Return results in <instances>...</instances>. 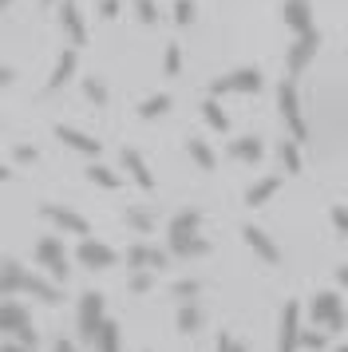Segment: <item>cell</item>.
Instances as JSON below:
<instances>
[{"label": "cell", "instance_id": "7a4b0ae2", "mask_svg": "<svg viewBox=\"0 0 348 352\" xmlns=\"http://www.w3.org/2000/svg\"><path fill=\"white\" fill-rule=\"evenodd\" d=\"M79 340H87V344H95V333H99V324H103V293H95V289H87L83 297H79Z\"/></svg>", "mask_w": 348, "mask_h": 352}, {"label": "cell", "instance_id": "30bf717a", "mask_svg": "<svg viewBox=\"0 0 348 352\" xmlns=\"http://www.w3.org/2000/svg\"><path fill=\"white\" fill-rule=\"evenodd\" d=\"M241 238H246V245H250V250L261 257L265 265H277V261H281V250H277V241L269 238L265 230H257V226H246V230H241Z\"/></svg>", "mask_w": 348, "mask_h": 352}, {"label": "cell", "instance_id": "60d3db41", "mask_svg": "<svg viewBox=\"0 0 348 352\" xmlns=\"http://www.w3.org/2000/svg\"><path fill=\"white\" fill-rule=\"evenodd\" d=\"M36 159H40V151H36V146H24V143L16 146V162H36Z\"/></svg>", "mask_w": 348, "mask_h": 352}, {"label": "cell", "instance_id": "44dd1931", "mask_svg": "<svg viewBox=\"0 0 348 352\" xmlns=\"http://www.w3.org/2000/svg\"><path fill=\"white\" fill-rule=\"evenodd\" d=\"M230 155H234V159H241V162H261L265 146H261V139L246 135V139H234V143H230Z\"/></svg>", "mask_w": 348, "mask_h": 352}, {"label": "cell", "instance_id": "9c48e42d", "mask_svg": "<svg viewBox=\"0 0 348 352\" xmlns=\"http://www.w3.org/2000/svg\"><path fill=\"white\" fill-rule=\"evenodd\" d=\"M127 265L131 270H166L171 265V254L166 250H155V245H131L127 250Z\"/></svg>", "mask_w": 348, "mask_h": 352}, {"label": "cell", "instance_id": "7bdbcfd3", "mask_svg": "<svg viewBox=\"0 0 348 352\" xmlns=\"http://www.w3.org/2000/svg\"><path fill=\"white\" fill-rule=\"evenodd\" d=\"M52 352H76V344H72V340H56V349Z\"/></svg>", "mask_w": 348, "mask_h": 352}, {"label": "cell", "instance_id": "4316f807", "mask_svg": "<svg viewBox=\"0 0 348 352\" xmlns=\"http://www.w3.org/2000/svg\"><path fill=\"white\" fill-rule=\"evenodd\" d=\"M277 155H281V162H285L289 175H301V146L293 143V139H285V143L277 146Z\"/></svg>", "mask_w": 348, "mask_h": 352}, {"label": "cell", "instance_id": "7402d4cb", "mask_svg": "<svg viewBox=\"0 0 348 352\" xmlns=\"http://www.w3.org/2000/svg\"><path fill=\"white\" fill-rule=\"evenodd\" d=\"M277 186H281V178H261V182H253L250 190H246V202L250 206H265L269 198L277 194Z\"/></svg>", "mask_w": 348, "mask_h": 352}, {"label": "cell", "instance_id": "cb8c5ba5", "mask_svg": "<svg viewBox=\"0 0 348 352\" xmlns=\"http://www.w3.org/2000/svg\"><path fill=\"white\" fill-rule=\"evenodd\" d=\"M198 329H202V309H198V305L190 301V305H182V309H178V333H198Z\"/></svg>", "mask_w": 348, "mask_h": 352}, {"label": "cell", "instance_id": "83f0119b", "mask_svg": "<svg viewBox=\"0 0 348 352\" xmlns=\"http://www.w3.org/2000/svg\"><path fill=\"white\" fill-rule=\"evenodd\" d=\"M87 178H91L95 186H107V190H115V186H119V182H123V178L115 175V170H111V166H103V162H95L91 170H87Z\"/></svg>", "mask_w": 348, "mask_h": 352}, {"label": "cell", "instance_id": "6da1fadb", "mask_svg": "<svg viewBox=\"0 0 348 352\" xmlns=\"http://www.w3.org/2000/svg\"><path fill=\"white\" fill-rule=\"evenodd\" d=\"M277 107H281V119H285V127H289V135H293V143L309 139L305 115H301V99H297V83L293 80H281V87H277Z\"/></svg>", "mask_w": 348, "mask_h": 352}, {"label": "cell", "instance_id": "d6986e66", "mask_svg": "<svg viewBox=\"0 0 348 352\" xmlns=\"http://www.w3.org/2000/svg\"><path fill=\"white\" fill-rule=\"evenodd\" d=\"M28 324H32L28 313L16 301H0V333H20V329H28Z\"/></svg>", "mask_w": 348, "mask_h": 352}, {"label": "cell", "instance_id": "e575fe53", "mask_svg": "<svg viewBox=\"0 0 348 352\" xmlns=\"http://www.w3.org/2000/svg\"><path fill=\"white\" fill-rule=\"evenodd\" d=\"M190 20H194V0H174V24L186 28Z\"/></svg>", "mask_w": 348, "mask_h": 352}, {"label": "cell", "instance_id": "3957f363", "mask_svg": "<svg viewBox=\"0 0 348 352\" xmlns=\"http://www.w3.org/2000/svg\"><path fill=\"white\" fill-rule=\"evenodd\" d=\"M36 261L52 273V281H67V273H72L60 238H40V241H36Z\"/></svg>", "mask_w": 348, "mask_h": 352}, {"label": "cell", "instance_id": "603a6c76", "mask_svg": "<svg viewBox=\"0 0 348 352\" xmlns=\"http://www.w3.org/2000/svg\"><path fill=\"white\" fill-rule=\"evenodd\" d=\"M95 352H119V324L103 320L99 333H95Z\"/></svg>", "mask_w": 348, "mask_h": 352}, {"label": "cell", "instance_id": "ffe728a7", "mask_svg": "<svg viewBox=\"0 0 348 352\" xmlns=\"http://www.w3.org/2000/svg\"><path fill=\"white\" fill-rule=\"evenodd\" d=\"M20 281H24V270H20V261H0V297H12L20 293Z\"/></svg>", "mask_w": 348, "mask_h": 352}, {"label": "cell", "instance_id": "5bb4252c", "mask_svg": "<svg viewBox=\"0 0 348 352\" xmlns=\"http://www.w3.org/2000/svg\"><path fill=\"white\" fill-rule=\"evenodd\" d=\"M56 139H60L63 146H72V151H79V155H99V139H91V135H83V131L76 127H56Z\"/></svg>", "mask_w": 348, "mask_h": 352}, {"label": "cell", "instance_id": "9a60e30c", "mask_svg": "<svg viewBox=\"0 0 348 352\" xmlns=\"http://www.w3.org/2000/svg\"><path fill=\"white\" fill-rule=\"evenodd\" d=\"M60 24H63V32H67V40H72V44H83V40H87V28H83V16H79L76 0H63Z\"/></svg>", "mask_w": 348, "mask_h": 352}, {"label": "cell", "instance_id": "ba28073f", "mask_svg": "<svg viewBox=\"0 0 348 352\" xmlns=\"http://www.w3.org/2000/svg\"><path fill=\"white\" fill-rule=\"evenodd\" d=\"M76 257L83 261V265H87V270H111V265L119 261L111 245H103V241H91V238H83V241H79Z\"/></svg>", "mask_w": 348, "mask_h": 352}, {"label": "cell", "instance_id": "f6af8a7d", "mask_svg": "<svg viewBox=\"0 0 348 352\" xmlns=\"http://www.w3.org/2000/svg\"><path fill=\"white\" fill-rule=\"evenodd\" d=\"M0 352H32V349H24V344H0Z\"/></svg>", "mask_w": 348, "mask_h": 352}, {"label": "cell", "instance_id": "484cf974", "mask_svg": "<svg viewBox=\"0 0 348 352\" xmlns=\"http://www.w3.org/2000/svg\"><path fill=\"white\" fill-rule=\"evenodd\" d=\"M186 151H190V159L198 162L202 170H214V151H210L202 139H186Z\"/></svg>", "mask_w": 348, "mask_h": 352}, {"label": "cell", "instance_id": "ab89813d", "mask_svg": "<svg viewBox=\"0 0 348 352\" xmlns=\"http://www.w3.org/2000/svg\"><path fill=\"white\" fill-rule=\"evenodd\" d=\"M99 16L115 20V16H119V0H99Z\"/></svg>", "mask_w": 348, "mask_h": 352}, {"label": "cell", "instance_id": "2e32d148", "mask_svg": "<svg viewBox=\"0 0 348 352\" xmlns=\"http://www.w3.org/2000/svg\"><path fill=\"white\" fill-rule=\"evenodd\" d=\"M285 24L297 36L313 32V12H309V4H305V0H285Z\"/></svg>", "mask_w": 348, "mask_h": 352}, {"label": "cell", "instance_id": "d6a6232c", "mask_svg": "<svg viewBox=\"0 0 348 352\" xmlns=\"http://www.w3.org/2000/svg\"><path fill=\"white\" fill-rule=\"evenodd\" d=\"M198 281H194V277H186V281H174V297H182V305H190L194 301V297H198Z\"/></svg>", "mask_w": 348, "mask_h": 352}, {"label": "cell", "instance_id": "f35d334b", "mask_svg": "<svg viewBox=\"0 0 348 352\" xmlns=\"http://www.w3.org/2000/svg\"><path fill=\"white\" fill-rule=\"evenodd\" d=\"M332 226H336V230L348 238V206H336V210H332Z\"/></svg>", "mask_w": 348, "mask_h": 352}, {"label": "cell", "instance_id": "7c38bea8", "mask_svg": "<svg viewBox=\"0 0 348 352\" xmlns=\"http://www.w3.org/2000/svg\"><path fill=\"white\" fill-rule=\"evenodd\" d=\"M123 166L131 170V178H135V186H139V190H155V175H151L146 159H142L135 146H123Z\"/></svg>", "mask_w": 348, "mask_h": 352}, {"label": "cell", "instance_id": "f1b7e54d", "mask_svg": "<svg viewBox=\"0 0 348 352\" xmlns=\"http://www.w3.org/2000/svg\"><path fill=\"white\" fill-rule=\"evenodd\" d=\"M166 111H171V96H151V99H142V107H139L142 119H155V115H166Z\"/></svg>", "mask_w": 348, "mask_h": 352}, {"label": "cell", "instance_id": "ac0fdd59", "mask_svg": "<svg viewBox=\"0 0 348 352\" xmlns=\"http://www.w3.org/2000/svg\"><path fill=\"white\" fill-rule=\"evenodd\" d=\"M76 67H79V56H76V48H67L60 60H56V67H52V76H47V87H52V91H56V87H63V83L76 76Z\"/></svg>", "mask_w": 348, "mask_h": 352}, {"label": "cell", "instance_id": "b9f144b4", "mask_svg": "<svg viewBox=\"0 0 348 352\" xmlns=\"http://www.w3.org/2000/svg\"><path fill=\"white\" fill-rule=\"evenodd\" d=\"M218 352H246V349L237 344L234 336H226V333H221V336H218Z\"/></svg>", "mask_w": 348, "mask_h": 352}, {"label": "cell", "instance_id": "74e56055", "mask_svg": "<svg viewBox=\"0 0 348 352\" xmlns=\"http://www.w3.org/2000/svg\"><path fill=\"white\" fill-rule=\"evenodd\" d=\"M151 285H155V273H151V270H135V277H131V289H135V293H146Z\"/></svg>", "mask_w": 348, "mask_h": 352}, {"label": "cell", "instance_id": "836d02e7", "mask_svg": "<svg viewBox=\"0 0 348 352\" xmlns=\"http://www.w3.org/2000/svg\"><path fill=\"white\" fill-rule=\"evenodd\" d=\"M127 222L135 226V230H142V234H146V230H155V218H151L146 210H127Z\"/></svg>", "mask_w": 348, "mask_h": 352}, {"label": "cell", "instance_id": "bcb514c9", "mask_svg": "<svg viewBox=\"0 0 348 352\" xmlns=\"http://www.w3.org/2000/svg\"><path fill=\"white\" fill-rule=\"evenodd\" d=\"M336 281H340V285H348V265H340V270H336Z\"/></svg>", "mask_w": 348, "mask_h": 352}, {"label": "cell", "instance_id": "1f68e13d", "mask_svg": "<svg viewBox=\"0 0 348 352\" xmlns=\"http://www.w3.org/2000/svg\"><path fill=\"white\" fill-rule=\"evenodd\" d=\"M83 91H87V99H91L95 107H107V87L99 80H83Z\"/></svg>", "mask_w": 348, "mask_h": 352}, {"label": "cell", "instance_id": "f546056e", "mask_svg": "<svg viewBox=\"0 0 348 352\" xmlns=\"http://www.w3.org/2000/svg\"><path fill=\"white\" fill-rule=\"evenodd\" d=\"M162 72H166V76H178V72H182V48H178V44H166V56H162Z\"/></svg>", "mask_w": 348, "mask_h": 352}, {"label": "cell", "instance_id": "e0dca14e", "mask_svg": "<svg viewBox=\"0 0 348 352\" xmlns=\"http://www.w3.org/2000/svg\"><path fill=\"white\" fill-rule=\"evenodd\" d=\"M20 289H24V293H32V297H40L44 305H60V289L52 285V281H44L40 273H24Z\"/></svg>", "mask_w": 348, "mask_h": 352}, {"label": "cell", "instance_id": "4fadbf2b", "mask_svg": "<svg viewBox=\"0 0 348 352\" xmlns=\"http://www.w3.org/2000/svg\"><path fill=\"white\" fill-rule=\"evenodd\" d=\"M44 214L60 226V230H67V234H79V238H87V234H91L87 218H79L76 210H67V206H44Z\"/></svg>", "mask_w": 348, "mask_h": 352}, {"label": "cell", "instance_id": "4dcf8cb0", "mask_svg": "<svg viewBox=\"0 0 348 352\" xmlns=\"http://www.w3.org/2000/svg\"><path fill=\"white\" fill-rule=\"evenodd\" d=\"M206 254H210V241H206V238H190L174 257H206Z\"/></svg>", "mask_w": 348, "mask_h": 352}, {"label": "cell", "instance_id": "681fc988", "mask_svg": "<svg viewBox=\"0 0 348 352\" xmlns=\"http://www.w3.org/2000/svg\"><path fill=\"white\" fill-rule=\"evenodd\" d=\"M336 352H348V344H340V349H336Z\"/></svg>", "mask_w": 348, "mask_h": 352}, {"label": "cell", "instance_id": "c3c4849f", "mask_svg": "<svg viewBox=\"0 0 348 352\" xmlns=\"http://www.w3.org/2000/svg\"><path fill=\"white\" fill-rule=\"evenodd\" d=\"M8 4H12V0H0V8H8Z\"/></svg>", "mask_w": 348, "mask_h": 352}, {"label": "cell", "instance_id": "8992f818", "mask_svg": "<svg viewBox=\"0 0 348 352\" xmlns=\"http://www.w3.org/2000/svg\"><path fill=\"white\" fill-rule=\"evenodd\" d=\"M198 226H202V214L198 210H182L171 218V254H178L190 238H198Z\"/></svg>", "mask_w": 348, "mask_h": 352}, {"label": "cell", "instance_id": "d590c367", "mask_svg": "<svg viewBox=\"0 0 348 352\" xmlns=\"http://www.w3.org/2000/svg\"><path fill=\"white\" fill-rule=\"evenodd\" d=\"M301 344H305V349H313V352H320L329 340H325V333H316V329H301Z\"/></svg>", "mask_w": 348, "mask_h": 352}, {"label": "cell", "instance_id": "d4e9b609", "mask_svg": "<svg viewBox=\"0 0 348 352\" xmlns=\"http://www.w3.org/2000/svg\"><path fill=\"white\" fill-rule=\"evenodd\" d=\"M202 119H206L214 131H230V115L221 111L218 99H206V103H202Z\"/></svg>", "mask_w": 348, "mask_h": 352}, {"label": "cell", "instance_id": "f907efd6", "mask_svg": "<svg viewBox=\"0 0 348 352\" xmlns=\"http://www.w3.org/2000/svg\"><path fill=\"white\" fill-rule=\"evenodd\" d=\"M44 4H52V0H44Z\"/></svg>", "mask_w": 348, "mask_h": 352}, {"label": "cell", "instance_id": "277c9868", "mask_svg": "<svg viewBox=\"0 0 348 352\" xmlns=\"http://www.w3.org/2000/svg\"><path fill=\"white\" fill-rule=\"evenodd\" d=\"M309 313H313L316 324H329V333H340V329H345V309H340V293H332V289L316 293L313 305H309Z\"/></svg>", "mask_w": 348, "mask_h": 352}, {"label": "cell", "instance_id": "8fae6325", "mask_svg": "<svg viewBox=\"0 0 348 352\" xmlns=\"http://www.w3.org/2000/svg\"><path fill=\"white\" fill-rule=\"evenodd\" d=\"M316 48H320V32H305V36H297V44L289 48V72L297 76V72H305L309 67V60L316 56Z\"/></svg>", "mask_w": 348, "mask_h": 352}, {"label": "cell", "instance_id": "52a82bcc", "mask_svg": "<svg viewBox=\"0 0 348 352\" xmlns=\"http://www.w3.org/2000/svg\"><path fill=\"white\" fill-rule=\"evenodd\" d=\"M301 344V305L289 301L281 309V336H277V352H297Z\"/></svg>", "mask_w": 348, "mask_h": 352}, {"label": "cell", "instance_id": "7dc6e473", "mask_svg": "<svg viewBox=\"0 0 348 352\" xmlns=\"http://www.w3.org/2000/svg\"><path fill=\"white\" fill-rule=\"evenodd\" d=\"M8 178H12V170H8V166H0V182H8Z\"/></svg>", "mask_w": 348, "mask_h": 352}, {"label": "cell", "instance_id": "ee69618b", "mask_svg": "<svg viewBox=\"0 0 348 352\" xmlns=\"http://www.w3.org/2000/svg\"><path fill=\"white\" fill-rule=\"evenodd\" d=\"M12 80H16L12 72H8V67H0V87H8V83H12Z\"/></svg>", "mask_w": 348, "mask_h": 352}, {"label": "cell", "instance_id": "8d00e7d4", "mask_svg": "<svg viewBox=\"0 0 348 352\" xmlns=\"http://www.w3.org/2000/svg\"><path fill=\"white\" fill-rule=\"evenodd\" d=\"M135 12H139V20H142V24H155V20H158L155 0H135Z\"/></svg>", "mask_w": 348, "mask_h": 352}, {"label": "cell", "instance_id": "5b68a950", "mask_svg": "<svg viewBox=\"0 0 348 352\" xmlns=\"http://www.w3.org/2000/svg\"><path fill=\"white\" fill-rule=\"evenodd\" d=\"M261 72L257 67H237V72H230V76H221V80L210 83V99L226 96V91H261Z\"/></svg>", "mask_w": 348, "mask_h": 352}]
</instances>
